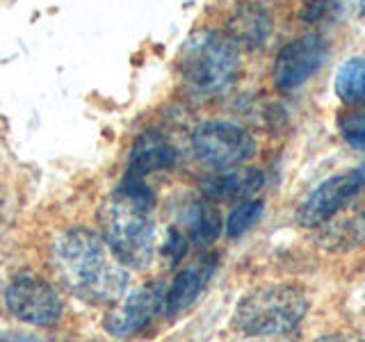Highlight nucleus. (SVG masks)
<instances>
[{"mask_svg":"<svg viewBox=\"0 0 365 342\" xmlns=\"http://www.w3.org/2000/svg\"><path fill=\"white\" fill-rule=\"evenodd\" d=\"M51 262L64 288L87 304H117L128 290V267L89 228L76 226L57 235Z\"/></svg>","mask_w":365,"mask_h":342,"instance_id":"nucleus-1","label":"nucleus"},{"mask_svg":"<svg viewBox=\"0 0 365 342\" xmlns=\"http://www.w3.org/2000/svg\"><path fill=\"white\" fill-rule=\"evenodd\" d=\"M155 197L140 176L125 178L103 201L98 219L103 239L125 267L144 269L155 251Z\"/></svg>","mask_w":365,"mask_h":342,"instance_id":"nucleus-2","label":"nucleus"},{"mask_svg":"<svg viewBox=\"0 0 365 342\" xmlns=\"http://www.w3.org/2000/svg\"><path fill=\"white\" fill-rule=\"evenodd\" d=\"M180 78L203 96L222 94L240 76V48L226 34L201 30L185 39L178 55Z\"/></svg>","mask_w":365,"mask_h":342,"instance_id":"nucleus-3","label":"nucleus"},{"mask_svg":"<svg viewBox=\"0 0 365 342\" xmlns=\"http://www.w3.org/2000/svg\"><path fill=\"white\" fill-rule=\"evenodd\" d=\"M308 311V296L302 288L290 283L262 285L251 290L237 304L233 326L242 336L262 338L281 336L292 331Z\"/></svg>","mask_w":365,"mask_h":342,"instance_id":"nucleus-4","label":"nucleus"},{"mask_svg":"<svg viewBox=\"0 0 365 342\" xmlns=\"http://www.w3.org/2000/svg\"><path fill=\"white\" fill-rule=\"evenodd\" d=\"M192 148L203 165L233 169L256 153V142L245 128L228 121H208L192 135Z\"/></svg>","mask_w":365,"mask_h":342,"instance_id":"nucleus-5","label":"nucleus"},{"mask_svg":"<svg viewBox=\"0 0 365 342\" xmlns=\"http://www.w3.org/2000/svg\"><path fill=\"white\" fill-rule=\"evenodd\" d=\"M5 301L9 313L16 319L39 328H48L57 324L64 313L62 299L53 285L39 276H30V274L16 276L9 283Z\"/></svg>","mask_w":365,"mask_h":342,"instance_id":"nucleus-6","label":"nucleus"},{"mask_svg":"<svg viewBox=\"0 0 365 342\" xmlns=\"http://www.w3.org/2000/svg\"><path fill=\"white\" fill-rule=\"evenodd\" d=\"M327 55L329 46L319 34H304V37L285 43L274 62V85L281 91L302 87L322 68Z\"/></svg>","mask_w":365,"mask_h":342,"instance_id":"nucleus-7","label":"nucleus"},{"mask_svg":"<svg viewBox=\"0 0 365 342\" xmlns=\"http://www.w3.org/2000/svg\"><path fill=\"white\" fill-rule=\"evenodd\" d=\"M167 288L163 283H151L130 294L121 296L106 317V328L114 338H130L148 326V322L165 311Z\"/></svg>","mask_w":365,"mask_h":342,"instance_id":"nucleus-8","label":"nucleus"},{"mask_svg":"<svg viewBox=\"0 0 365 342\" xmlns=\"http://www.w3.org/2000/svg\"><path fill=\"white\" fill-rule=\"evenodd\" d=\"M361 187H363V180L359 176V171L327 178L322 185H317L308 194V199L302 203L299 212H297V219L306 228L322 226L324 222H329L331 217L345 208V205L361 192Z\"/></svg>","mask_w":365,"mask_h":342,"instance_id":"nucleus-9","label":"nucleus"},{"mask_svg":"<svg viewBox=\"0 0 365 342\" xmlns=\"http://www.w3.org/2000/svg\"><path fill=\"white\" fill-rule=\"evenodd\" d=\"M269 34H272L269 11L258 3H251V0L240 3L226 23V37L242 51L262 48L267 43Z\"/></svg>","mask_w":365,"mask_h":342,"instance_id":"nucleus-10","label":"nucleus"},{"mask_svg":"<svg viewBox=\"0 0 365 342\" xmlns=\"http://www.w3.org/2000/svg\"><path fill=\"white\" fill-rule=\"evenodd\" d=\"M178 151L165 135L144 133L137 137L130 151V176H146L155 171H167L176 165Z\"/></svg>","mask_w":365,"mask_h":342,"instance_id":"nucleus-11","label":"nucleus"},{"mask_svg":"<svg viewBox=\"0 0 365 342\" xmlns=\"http://www.w3.org/2000/svg\"><path fill=\"white\" fill-rule=\"evenodd\" d=\"M262 171L260 169H233L226 174H217L203 182V194L208 201L228 203V201H249L262 187Z\"/></svg>","mask_w":365,"mask_h":342,"instance_id":"nucleus-12","label":"nucleus"},{"mask_svg":"<svg viewBox=\"0 0 365 342\" xmlns=\"http://www.w3.org/2000/svg\"><path fill=\"white\" fill-rule=\"evenodd\" d=\"M205 281H208V274H205L203 269H199V267L182 269L167 288L165 313L169 317H176L182 311H187V308L197 301V296L201 294Z\"/></svg>","mask_w":365,"mask_h":342,"instance_id":"nucleus-13","label":"nucleus"},{"mask_svg":"<svg viewBox=\"0 0 365 342\" xmlns=\"http://www.w3.org/2000/svg\"><path fill=\"white\" fill-rule=\"evenodd\" d=\"M185 226H187V239L199 247L210 244L222 233L220 212H217V208L210 201H192L185 210Z\"/></svg>","mask_w":365,"mask_h":342,"instance_id":"nucleus-14","label":"nucleus"},{"mask_svg":"<svg viewBox=\"0 0 365 342\" xmlns=\"http://www.w3.org/2000/svg\"><path fill=\"white\" fill-rule=\"evenodd\" d=\"M336 94L347 105L365 108V57H354L338 68Z\"/></svg>","mask_w":365,"mask_h":342,"instance_id":"nucleus-15","label":"nucleus"},{"mask_svg":"<svg viewBox=\"0 0 365 342\" xmlns=\"http://www.w3.org/2000/svg\"><path fill=\"white\" fill-rule=\"evenodd\" d=\"M260 214H262V201H242L226 222L228 237L245 235L249 228L260 219Z\"/></svg>","mask_w":365,"mask_h":342,"instance_id":"nucleus-16","label":"nucleus"},{"mask_svg":"<svg viewBox=\"0 0 365 342\" xmlns=\"http://www.w3.org/2000/svg\"><path fill=\"white\" fill-rule=\"evenodd\" d=\"M338 11V0H304L302 3V11H299V19L304 23H324L329 21Z\"/></svg>","mask_w":365,"mask_h":342,"instance_id":"nucleus-17","label":"nucleus"},{"mask_svg":"<svg viewBox=\"0 0 365 342\" xmlns=\"http://www.w3.org/2000/svg\"><path fill=\"white\" fill-rule=\"evenodd\" d=\"M342 137L359 151H365V114H347L340 121Z\"/></svg>","mask_w":365,"mask_h":342,"instance_id":"nucleus-18","label":"nucleus"},{"mask_svg":"<svg viewBox=\"0 0 365 342\" xmlns=\"http://www.w3.org/2000/svg\"><path fill=\"white\" fill-rule=\"evenodd\" d=\"M315 342H365V340H361L359 336H351V333H329Z\"/></svg>","mask_w":365,"mask_h":342,"instance_id":"nucleus-19","label":"nucleus"},{"mask_svg":"<svg viewBox=\"0 0 365 342\" xmlns=\"http://www.w3.org/2000/svg\"><path fill=\"white\" fill-rule=\"evenodd\" d=\"M356 171H359V176H361V180H363V185H365V165H361V167H359Z\"/></svg>","mask_w":365,"mask_h":342,"instance_id":"nucleus-20","label":"nucleus"},{"mask_svg":"<svg viewBox=\"0 0 365 342\" xmlns=\"http://www.w3.org/2000/svg\"><path fill=\"white\" fill-rule=\"evenodd\" d=\"M11 342H30V340H19V338H16V340H11Z\"/></svg>","mask_w":365,"mask_h":342,"instance_id":"nucleus-21","label":"nucleus"}]
</instances>
